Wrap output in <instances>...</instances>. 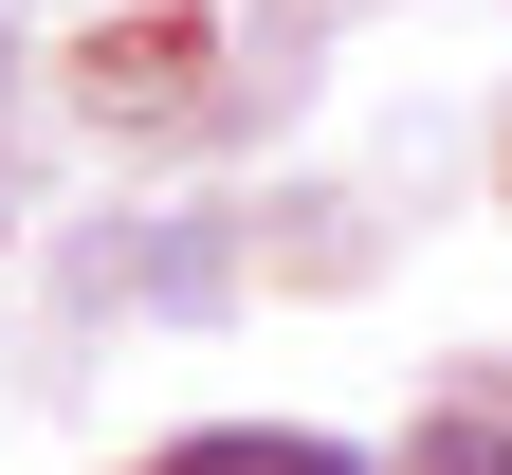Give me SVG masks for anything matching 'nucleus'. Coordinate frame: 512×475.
I'll use <instances>...</instances> for the list:
<instances>
[{
    "mask_svg": "<svg viewBox=\"0 0 512 475\" xmlns=\"http://www.w3.org/2000/svg\"><path fill=\"white\" fill-rule=\"evenodd\" d=\"M421 475H512V421H494V402H458V421H421Z\"/></svg>",
    "mask_w": 512,
    "mask_h": 475,
    "instance_id": "f03ea898",
    "label": "nucleus"
},
{
    "mask_svg": "<svg viewBox=\"0 0 512 475\" xmlns=\"http://www.w3.org/2000/svg\"><path fill=\"white\" fill-rule=\"evenodd\" d=\"M110 293H128V311H220V293H238V256H220V220H147V256H128Z\"/></svg>",
    "mask_w": 512,
    "mask_h": 475,
    "instance_id": "f257e3e1",
    "label": "nucleus"
}]
</instances>
